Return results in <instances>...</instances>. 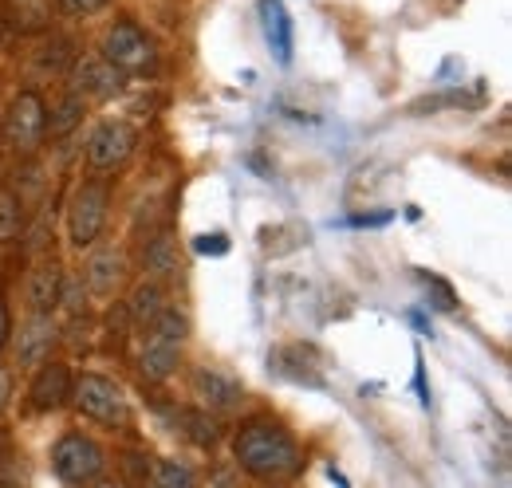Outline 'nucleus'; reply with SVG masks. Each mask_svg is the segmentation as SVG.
I'll use <instances>...</instances> for the list:
<instances>
[{"label": "nucleus", "mask_w": 512, "mask_h": 488, "mask_svg": "<svg viewBox=\"0 0 512 488\" xmlns=\"http://www.w3.org/2000/svg\"><path fill=\"white\" fill-rule=\"evenodd\" d=\"M166 307V292L158 288V284H138L134 288V296H130V319L138 323V327H150L154 319H158V311Z\"/></svg>", "instance_id": "nucleus-21"}, {"label": "nucleus", "mask_w": 512, "mask_h": 488, "mask_svg": "<svg viewBox=\"0 0 512 488\" xmlns=\"http://www.w3.org/2000/svg\"><path fill=\"white\" fill-rule=\"evenodd\" d=\"M193 398H197L205 410H213V414H233V410H241L245 390H241V382H233L229 374L201 366V370H193Z\"/></svg>", "instance_id": "nucleus-9"}, {"label": "nucleus", "mask_w": 512, "mask_h": 488, "mask_svg": "<svg viewBox=\"0 0 512 488\" xmlns=\"http://www.w3.org/2000/svg\"><path fill=\"white\" fill-rule=\"evenodd\" d=\"M178 422H182V433L201 449H213L221 441V422L209 418V410H178Z\"/></svg>", "instance_id": "nucleus-19"}, {"label": "nucleus", "mask_w": 512, "mask_h": 488, "mask_svg": "<svg viewBox=\"0 0 512 488\" xmlns=\"http://www.w3.org/2000/svg\"><path fill=\"white\" fill-rule=\"evenodd\" d=\"M414 390H418L422 406H430V390H426V370H422V355L414 359Z\"/></svg>", "instance_id": "nucleus-30"}, {"label": "nucleus", "mask_w": 512, "mask_h": 488, "mask_svg": "<svg viewBox=\"0 0 512 488\" xmlns=\"http://www.w3.org/2000/svg\"><path fill=\"white\" fill-rule=\"evenodd\" d=\"M193 252H201V256H225L229 252V237L225 233H201V237H193Z\"/></svg>", "instance_id": "nucleus-26"}, {"label": "nucleus", "mask_w": 512, "mask_h": 488, "mask_svg": "<svg viewBox=\"0 0 512 488\" xmlns=\"http://www.w3.org/2000/svg\"><path fill=\"white\" fill-rule=\"evenodd\" d=\"M134 146H138L134 126H127V122H103L91 134V142H87V162H91V170H119L134 154Z\"/></svg>", "instance_id": "nucleus-8"}, {"label": "nucleus", "mask_w": 512, "mask_h": 488, "mask_svg": "<svg viewBox=\"0 0 512 488\" xmlns=\"http://www.w3.org/2000/svg\"><path fill=\"white\" fill-rule=\"evenodd\" d=\"M60 343V327L52 315H40L32 311V319L20 327L16 335V359L20 366H40L44 359H52V347Z\"/></svg>", "instance_id": "nucleus-10"}, {"label": "nucleus", "mask_w": 512, "mask_h": 488, "mask_svg": "<svg viewBox=\"0 0 512 488\" xmlns=\"http://www.w3.org/2000/svg\"><path fill=\"white\" fill-rule=\"evenodd\" d=\"M83 280H87V288L95 296H115L123 288V280H127V256H123V248L107 244V248L91 252L87 264H83Z\"/></svg>", "instance_id": "nucleus-11"}, {"label": "nucleus", "mask_w": 512, "mask_h": 488, "mask_svg": "<svg viewBox=\"0 0 512 488\" xmlns=\"http://www.w3.org/2000/svg\"><path fill=\"white\" fill-rule=\"evenodd\" d=\"M209 481H213V485H237V481H241V473H213Z\"/></svg>", "instance_id": "nucleus-32"}, {"label": "nucleus", "mask_w": 512, "mask_h": 488, "mask_svg": "<svg viewBox=\"0 0 512 488\" xmlns=\"http://www.w3.org/2000/svg\"><path fill=\"white\" fill-rule=\"evenodd\" d=\"M71 91H79L83 99H115L123 91V71L103 56H75L71 63Z\"/></svg>", "instance_id": "nucleus-7"}, {"label": "nucleus", "mask_w": 512, "mask_h": 488, "mask_svg": "<svg viewBox=\"0 0 512 488\" xmlns=\"http://www.w3.org/2000/svg\"><path fill=\"white\" fill-rule=\"evenodd\" d=\"M44 122H48V107L36 91H20L8 111H4V142L16 150V154H32L44 138Z\"/></svg>", "instance_id": "nucleus-5"}, {"label": "nucleus", "mask_w": 512, "mask_h": 488, "mask_svg": "<svg viewBox=\"0 0 512 488\" xmlns=\"http://www.w3.org/2000/svg\"><path fill=\"white\" fill-rule=\"evenodd\" d=\"M24 296H28V307L40 311V315H52L60 307V296H64V268L60 260H40L32 272H28V284H24Z\"/></svg>", "instance_id": "nucleus-13"}, {"label": "nucleus", "mask_w": 512, "mask_h": 488, "mask_svg": "<svg viewBox=\"0 0 512 488\" xmlns=\"http://www.w3.org/2000/svg\"><path fill=\"white\" fill-rule=\"evenodd\" d=\"M83 111H87V99L79 95V91H67L56 99V107H52V115L44 122V134H52V138H64L71 134L79 122H83Z\"/></svg>", "instance_id": "nucleus-17"}, {"label": "nucleus", "mask_w": 512, "mask_h": 488, "mask_svg": "<svg viewBox=\"0 0 512 488\" xmlns=\"http://www.w3.org/2000/svg\"><path fill=\"white\" fill-rule=\"evenodd\" d=\"M256 12H260V28H264V40L276 52V60L292 63V16H288V8L280 0H260Z\"/></svg>", "instance_id": "nucleus-15"}, {"label": "nucleus", "mask_w": 512, "mask_h": 488, "mask_svg": "<svg viewBox=\"0 0 512 488\" xmlns=\"http://www.w3.org/2000/svg\"><path fill=\"white\" fill-rule=\"evenodd\" d=\"M394 221V213H359V217H347L339 225H351V229H383Z\"/></svg>", "instance_id": "nucleus-27"}, {"label": "nucleus", "mask_w": 512, "mask_h": 488, "mask_svg": "<svg viewBox=\"0 0 512 488\" xmlns=\"http://www.w3.org/2000/svg\"><path fill=\"white\" fill-rule=\"evenodd\" d=\"M75 56H79V52H75V44H71L67 36H52V40L40 48V56H36V60H40L44 71H64V67L75 63Z\"/></svg>", "instance_id": "nucleus-24"}, {"label": "nucleus", "mask_w": 512, "mask_h": 488, "mask_svg": "<svg viewBox=\"0 0 512 488\" xmlns=\"http://www.w3.org/2000/svg\"><path fill=\"white\" fill-rule=\"evenodd\" d=\"M103 60L115 63L119 71H146V67H154V44L146 40V32L138 24L123 20L103 36Z\"/></svg>", "instance_id": "nucleus-6"}, {"label": "nucleus", "mask_w": 512, "mask_h": 488, "mask_svg": "<svg viewBox=\"0 0 512 488\" xmlns=\"http://www.w3.org/2000/svg\"><path fill=\"white\" fill-rule=\"evenodd\" d=\"M150 485H158V488H190V485H197V473H193L186 461L166 457V461H154V465H150Z\"/></svg>", "instance_id": "nucleus-22"}, {"label": "nucleus", "mask_w": 512, "mask_h": 488, "mask_svg": "<svg viewBox=\"0 0 512 488\" xmlns=\"http://www.w3.org/2000/svg\"><path fill=\"white\" fill-rule=\"evenodd\" d=\"M24 225V201L12 189H0V244L12 241Z\"/></svg>", "instance_id": "nucleus-23"}, {"label": "nucleus", "mask_w": 512, "mask_h": 488, "mask_svg": "<svg viewBox=\"0 0 512 488\" xmlns=\"http://www.w3.org/2000/svg\"><path fill=\"white\" fill-rule=\"evenodd\" d=\"M308 237H312V233H308V225H300V221H284V225L260 229V248H264V252H272V256H288V252L304 248Z\"/></svg>", "instance_id": "nucleus-18"}, {"label": "nucleus", "mask_w": 512, "mask_h": 488, "mask_svg": "<svg viewBox=\"0 0 512 488\" xmlns=\"http://www.w3.org/2000/svg\"><path fill=\"white\" fill-rule=\"evenodd\" d=\"M178 363H182V343L150 331V339H146V347H142V359H138L142 378H146V382H166V378L178 370Z\"/></svg>", "instance_id": "nucleus-14"}, {"label": "nucleus", "mask_w": 512, "mask_h": 488, "mask_svg": "<svg viewBox=\"0 0 512 488\" xmlns=\"http://www.w3.org/2000/svg\"><path fill=\"white\" fill-rule=\"evenodd\" d=\"M4 20H8L12 32L36 36V32H48V24H52V4H48V0H4Z\"/></svg>", "instance_id": "nucleus-16"}, {"label": "nucleus", "mask_w": 512, "mask_h": 488, "mask_svg": "<svg viewBox=\"0 0 512 488\" xmlns=\"http://www.w3.org/2000/svg\"><path fill=\"white\" fill-rule=\"evenodd\" d=\"M8 398H12V374L0 366V414L8 410Z\"/></svg>", "instance_id": "nucleus-31"}, {"label": "nucleus", "mask_w": 512, "mask_h": 488, "mask_svg": "<svg viewBox=\"0 0 512 488\" xmlns=\"http://www.w3.org/2000/svg\"><path fill=\"white\" fill-rule=\"evenodd\" d=\"M422 284H426V292H434V307H442V311H453V307H457V296H453V288H449L446 280L422 272Z\"/></svg>", "instance_id": "nucleus-25"}, {"label": "nucleus", "mask_w": 512, "mask_h": 488, "mask_svg": "<svg viewBox=\"0 0 512 488\" xmlns=\"http://www.w3.org/2000/svg\"><path fill=\"white\" fill-rule=\"evenodd\" d=\"M67 398H71V370H67V363L44 359L40 370H36V378H32V386H28V402H32V410H40V414L60 410Z\"/></svg>", "instance_id": "nucleus-12"}, {"label": "nucleus", "mask_w": 512, "mask_h": 488, "mask_svg": "<svg viewBox=\"0 0 512 488\" xmlns=\"http://www.w3.org/2000/svg\"><path fill=\"white\" fill-rule=\"evenodd\" d=\"M4 339H8V311L0 304V347H4Z\"/></svg>", "instance_id": "nucleus-33"}, {"label": "nucleus", "mask_w": 512, "mask_h": 488, "mask_svg": "<svg viewBox=\"0 0 512 488\" xmlns=\"http://www.w3.org/2000/svg\"><path fill=\"white\" fill-rule=\"evenodd\" d=\"M146 272H154V276H162V280L178 276V272H182L178 244L170 241V237H154V241L146 244Z\"/></svg>", "instance_id": "nucleus-20"}, {"label": "nucleus", "mask_w": 512, "mask_h": 488, "mask_svg": "<svg viewBox=\"0 0 512 488\" xmlns=\"http://www.w3.org/2000/svg\"><path fill=\"white\" fill-rule=\"evenodd\" d=\"M103 465H107V453H103V445H99L95 437H87V433H64V437L56 441V449H52V469H56V477L67 481V485L99 481Z\"/></svg>", "instance_id": "nucleus-3"}, {"label": "nucleus", "mask_w": 512, "mask_h": 488, "mask_svg": "<svg viewBox=\"0 0 512 488\" xmlns=\"http://www.w3.org/2000/svg\"><path fill=\"white\" fill-rule=\"evenodd\" d=\"M237 469H245L256 481H288L300 473V445L288 429L272 418H253L233 437Z\"/></svg>", "instance_id": "nucleus-1"}, {"label": "nucleus", "mask_w": 512, "mask_h": 488, "mask_svg": "<svg viewBox=\"0 0 512 488\" xmlns=\"http://www.w3.org/2000/svg\"><path fill=\"white\" fill-rule=\"evenodd\" d=\"M130 481H150V457H127Z\"/></svg>", "instance_id": "nucleus-29"}, {"label": "nucleus", "mask_w": 512, "mask_h": 488, "mask_svg": "<svg viewBox=\"0 0 512 488\" xmlns=\"http://www.w3.org/2000/svg\"><path fill=\"white\" fill-rule=\"evenodd\" d=\"M107 0H60V8H64L67 16H91V12H99Z\"/></svg>", "instance_id": "nucleus-28"}, {"label": "nucleus", "mask_w": 512, "mask_h": 488, "mask_svg": "<svg viewBox=\"0 0 512 488\" xmlns=\"http://www.w3.org/2000/svg\"><path fill=\"white\" fill-rule=\"evenodd\" d=\"M71 402L79 406L83 418H91L99 426H115V429L130 426L127 394L111 378H103V374H83L79 382H71Z\"/></svg>", "instance_id": "nucleus-2"}, {"label": "nucleus", "mask_w": 512, "mask_h": 488, "mask_svg": "<svg viewBox=\"0 0 512 488\" xmlns=\"http://www.w3.org/2000/svg\"><path fill=\"white\" fill-rule=\"evenodd\" d=\"M107 205H111L107 182H83L75 189L71 209H67V237L75 248L95 244V237L103 233V221H107Z\"/></svg>", "instance_id": "nucleus-4"}]
</instances>
